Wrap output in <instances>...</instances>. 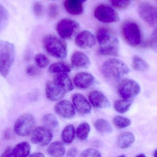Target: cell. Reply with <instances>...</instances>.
I'll return each mask as SVG.
<instances>
[{
    "label": "cell",
    "instance_id": "43",
    "mask_svg": "<svg viewBox=\"0 0 157 157\" xmlns=\"http://www.w3.org/2000/svg\"><path fill=\"white\" fill-rule=\"evenodd\" d=\"M71 1H74V2H77L83 3V2H85V1H87V0H71Z\"/></svg>",
    "mask_w": 157,
    "mask_h": 157
},
{
    "label": "cell",
    "instance_id": "39",
    "mask_svg": "<svg viewBox=\"0 0 157 157\" xmlns=\"http://www.w3.org/2000/svg\"><path fill=\"white\" fill-rule=\"evenodd\" d=\"M150 44L151 46L153 48H156L157 45V32L156 29L154 30V32L151 36V40H150Z\"/></svg>",
    "mask_w": 157,
    "mask_h": 157
},
{
    "label": "cell",
    "instance_id": "21",
    "mask_svg": "<svg viewBox=\"0 0 157 157\" xmlns=\"http://www.w3.org/2000/svg\"><path fill=\"white\" fill-rule=\"evenodd\" d=\"M135 137L130 132H124L119 135L117 144L120 148L127 149L131 147L134 143Z\"/></svg>",
    "mask_w": 157,
    "mask_h": 157
},
{
    "label": "cell",
    "instance_id": "2",
    "mask_svg": "<svg viewBox=\"0 0 157 157\" xmlns=\"http://www.w3.org/2000/svg\"><path fill=\"white\" fill-rule=\"evenodd\" d=\"M130 72L128 66L123 61L117 59L108 60L101 66V73L103 76L111 81H119Z\"/></svg>",
    "mask_w": 157,
    "mask_h": 157
},
{
    "label": "cell",
    "instance_id": "13",
    "mask_svg": "<svg viewBox=\"0 0 157 157\" xmlns=\"http://www.w3.org/2000/svg\"><path fill=\"white\" fill-rule=\"evenodd\" d=\"M75 44L80 48H91L96 45V37L90 31L84 30L77 36Z\"/></svg>",
    "mask_w": 157,
    "mask_h": 157
},
{
    "label": "cell",
    "instance_id": "20",
    "mask_svg": "<svg viewBox=\"0 0 157 157\" xmlns=\"http://www.w3.org/2000/svg\"><path fill=\"white\" fill-rule=\"evenodd\" d=\"M53 81L62 89L66 93L72 91L73 90L74 86L73 82L67 74L56 75Z\"/></svg>",
    "mask_w": 157,
    "mask_h": 157
},
{
    "label": "cell",
    "instance_id": "26",
    "mask_svg": "<svg viewBox=\"0 0 157 157\" xmlns=\"http://www.w3.org/2000/svg\"><path fill=\"white\" fill-rule=\"evenodd\" d=\"M132 103V99L117 100L114 102V109L119 113H124L129 110Z\"/></svg>",
    "mask_w": 157,
    "mask_h": 157
},
{
    "label": "cell",
    "instance_id": "32",
    "mask_svg": "<svg viewBox=\"0 0 157 157\" xmlns=\"http://www.w3.org/2000/svg\"><path fill=\"white\" fill-rule=\"evenodd\" d=\"M9 15L7 10L0 5V32L6 27L8 24Z\"/></svg>",
    "mask_w": 157,
    "mask_h": 157
},
{
    "label": "cell",
    "instance_id": "42",
    "mask_svg": "<svg viewBox=\"0 0 157 157\" xmlns=\"http://www.w3.org/2000/svg\"><path fill=\"white\" fill-rule=\"evenodd\" d=\"M12 133H11V131L10 130H7L6 131L5 133V136L6 138L10 137L12 136Z\"/></svg>",
    "mask_w": 157,
    "mask_h": 157
},
{
    "label": "cell",
    "instance_id": "3",
    "mask_svg": "<svg viewBox=\"0 0 157 157\" xmlns=\"http://www.w3.org/2000/svg\"><path fill=\"white\" fill-rule=\"evenodd\" d=\"M43 46L51 56L58 59H64L67 55L66 42L54 35L45 36L43 40Z\"/></svg>",
    "mask_w": 157,
    "mask_h": 157
},
{
    "label": "cell",
    "instance_id": "15",
    "mask_svg": "<svg viewBox=\"0 0 157 157\" xmlns=\"http://www.w3.org/2000/svg\"><path fill=\"white\" fill-rule=\"evenodd\" d=\"M88 99L91 105L96 109H106L111 106L108 99L98 90L91 91L88 95Z\"/></svg>",
    "mask_w": 157,
    "mask_h": 157
},
{
    "label": "cell",
    "instance_id": "18",
    "mask_svg": "<svg viewBox=\"0 0 157 157\" xmlns=\"http://www.w3.org/2000/svg\"><path fill=\"white\" fill-rule=\"evenodd\" d=\"M75 85L78 88L86 89L94 85L95 78L94 76L87 72H80L75 75L74 79Z\"/></svg>",
    "mask_w": 157,
    "mask_h": 157
},
{
    "label": "cell",
    "instance_id": "19",
    "mask_svg": "<svg viewBox=\"0 0 157 157\" xmlns=\"http://www.w3.org/2000/svg\"><path fill=\"white\" fill-rule=\"evenodd\" d=\"M71 63L77 69H87L90 66V61L87 55L81 52H75L71 57Z\"/></svg>",
    "mask_w": 157,
    "mask_h": 157
},
{
    "label": "cell",
    "instance_id": "41",
    "mask_svg": "<svg viewBox=\"0 0 157 157\" xmlns=\"http://www.w3.org/2000/svg\"><path fill=\"white\" fill-rule=\"evenodd\" d=\"M29 157H45L44 155L41 153H36L32 154Z\"/></svg>",
    "mask_w": 157,
    "mask_h": 157
},
{
    "label": "cell",
    "instance_id": "23",
    "mask_svg": "<svg viewBox=\"0 0 157 157\" xmlns=\"http://www.w3.org/2000/svg\"><path fill=\"white\" fill-rule=\"evenodd\" d=\"M49 72L56 74H67L72 71V67L67 63L65 62H58L52 64L49 67Z\"/></svg>",
    "mask_w": 157,
    "mask_h": 157
},
{
    "label": "cell",
    "instance_id": "31",
    "mask_svg": "<svg viewBox=\"0 0 157 157\" xmlns=\"http://www.w3.org/2000/svg\"><path fill=\"white\" fill-rule=\"evenodd\" d=\"M113 123L119 129H124L131 125V120L128 118L121 116H116L113 118Z\"/></svg>",
    "mask_w": 157,
    "mask_h": 157
},
{
    "label": "cell",
    "instance_id": "9",
    "mask_svg": "<svg viewBox=\"0 0 157 157\" xmlns=\"http://www.w3.org/2000/svg\"><path fill=\"white\" fill-rule=\"evenodd\" d=\"M95 16L98 20L102 23H115L120 20L118 13L107 5H101L98 6L95 10Z\"/></svg>",
    "mask_w": 157,
    "mask_h": 157
},
{
    "label": "cell",
    "instance_id": "45",
    "mask_svg": "<svg viewBox=\"0 0 157 157\" xmlns=\"http://www.w3.org/2000/svg\"><path fill=\"white\" fill-rule=\"evenodd\" d=\"M157 150H156H156H155V152H154V157H157Z\"/></svg>",
    "mask_w": 157,
    "mask_h": 157
},
{
    "label": "cell",
    "instance_id": "27",
    "mask_svg": "<svg viewBox=\"0 0 157 157\" xmlns=\"http://www.w3.org/2000/svg\"><path fill=\"white\" fill-rule=\"evenodd\" d=\"M132 64L134 70L137 71H145L149 68L148 63L144 59L138 56H134Z\"/></svg>",
    "mask_w": 157,
    "mask_h": 157
},
{
    "label": "cell",
    "instance_id": "30",
    "mask_svg": "<svg viewBox=\"0 0 157 157\" xmlns=\"http://www.w3.org/2000/svg\"><path fill=\"white\" fill-rule=\"evenodd\" d=\"M90 131V127L89 124L87 123H83L77 129V136L80 140L84 141L87 138Z\"/></svg>",
    "mask_w": 157,
    "mask_h": 157
},
{
    "label": "cell",
    "instance_id": "34",
    "mask_svg": "<svg viewBox=\"0 0 157 157\" xmlns=\"http://www.w3.org/2000/svg\"><path fill=\"white\" fill-rule=\"evenodd\" d=\"M79 157H102L99 151L94 148H88L83 151Z\"/></svg>",
    "mask_w": 157,
    "mask_h": 157
},
{
    "label": "cell",
    "instance_id": "35",
    "mask_svg": "<svg viewBox=\"0 0 157 157\" xmlns=\"http://www.w3.org/2000/svg\"><path fill=\"white\" fill-rule=\"evenodd\" d=\"M26 72L28 75L32 77H37L41 73L39 68L33 65L28 66L26 68Z\"/></svg>",
    "mask_w": 157,
    "mask_h": 157
},
{
    "label": "cell",
    "instance_id": "40",
    "mask_svg": "<svg viewBox=\"0 0 157 157\" xmlns=\"http://www.w3.org/2000/svg\"><path fill=\"white\" fill-rule=\"evenodd\" d=\"M78 151L75 147H73L68 150L67 152V157H76L77 155Z\"/></svg>",
    "mask_w": 157,
    "mask_h": 157
},
{
    "label": "cell",
    "instance_id": "4",
    "mask_svg": "<svg viewBox=\"0 0 157 157\" xmlns=\"http://www.w3.org/2000/svg\"><path fill=\"white\" fill-rule=\"evenodd\" d=\"M15 51L14 45L8 41H0V75H8L14 61Z\"/></svg>",
    "mask_w": 157,
    "mask_h": 157
},
{
    "label": "cell",
    "instance_id": "11",
    "mask_svg": "<svg viewBox=\"0 0 157 157\" xmlns=\"http://www.w3.org/2000/svg\"><path fill=\"white\" fill-rule=\"evenodd\" d=\"M138 13L143 20L149 25L154 26L157 23V9L148 3H143L138 8Z\"/></svg>",
    "mask_w": 157,
    "mask_h": 157
},
{
    "label": "cell",
    "instance_id": "28",
    "mask_svg": "<svg viewBox=\"0 0 157 157\" xmlns=\"http://www.w3.org/2000/svg\"><path fill=\"white\" fill-rule=\"evenodd\" d=\"M94 126L97 131L102 133H110L112 132L110 124L104 119L97 120L94 123Z\"/></svg>",
    "mask_w": 157,
    "mask_h": 157
},
{
    "label": "cell",
    "instance_id": "29",
    "mask_svg": "<svg viewBox=\"0 0 157 157\" xmlns=\"http://www.w3.org/2000/svg\"><path fill=\"white\" fill-rule=\"evenodd\" d=\"M75 136V130L72 124L66 126L63 130L61 134L62 139L66 144H70L73 141Z\"/></svg>",
    "mask_w": 157,
    "mask_h": 157
},
{
    "label": "cell",
    "instance_id": "5",
    "mask_svg": "<svg viewBox=\"0 0 157 157\" xmlns=\"http://www.w3.org/2000/svg\"><path fill=\"white\" fill-rule=\"evenodd\" d=\"M122 34L125 41L131 47H139L142 44V31L135 22L132 21L125 22L123 25Z\"/></svg>",
    "mask_w": 157,
    "mask_h": 157
},
{
    "label": "cell",
    "instance_id": "12",
    "mask_svg": "<svg viewBox=\"0 0 157 157\" xmlns=\"http://www.w3.org/2000/svg\"><path fill=\"white\" fill-rule=\"evenodd\" d=\"M30 151V146L27 142H22L14 147H7L0 157H27Z\"/></svg>",
    "mask_w": 157,
    "mask_h": 157
},
{
    "label": "cell",
    "instance_id": "6",
    "mask_svg": "<svg viewBox=\"0 0 157 157\" xmlns=\"http://www.w3.org/2000/svg\"><path fill=\"white\" fill-rule=\"evenodd\" d=\"M35 124V118L32 114H24L19 117L15 122L14 131L19 136H27L31 134L34 130Z\"/></svg>",
    "mask_w": 157,
    "mask_h": 157
},
{
    "label": "cell",
    "instance_id": "7",
    "mask_svg": "<svg viewBox=\"0 0 157 157\" xmlns=\"http://www.w3.org/2000/svg\"><path fill=\"white\" fill-rule=\"evenodd\" d=\"M118 92L123 99H133L141 91V87L138 82L130 78L123 79L118 87Z\"/></svg>",
    "mask_w": 157,
    "mask_h": 157
},
{
    "label": "cell",
    "instance_id": "44",
    "mask_svg": "<svg viewBox=\"0 0 157 157\" xmlns=\"http://www.w3.org/2000/svg\"><path fill=\"white\" fill-rule=\"evenodd\" d=\"M136 157H147L144 154H140V155H138Z\"/></svg>",
    "mask_w": 157,
    "mask_h": 157
},
{
    "label": "cell",
    "instance_id": "14",
    "mask_svg": "<svg viewBox=\"0 0 157 157\" xmlns=\"http://www.w3.org/2000/svg\"><path fill=\"white\" fill-rule=\"evenodd\" d=\"M45 93L48 100L51 101H56L61 100L65 96L66 92L52 80H49L46 83Z\"/></svg>",
    "mask_w": 157,
    "mask_h": 157
},
{
    "label": "cell",
    "instance_id": "33",
    "mask_svg": "<svg viewBox=\"0 0 157 157\" xmlns=\"http://www.w3.org/2000/svg\"><path fill=\"white\" fill-rule=\"evenodd\" d=\"M35 61L37 66L40 69L46 68L49 63L48 57L42 53H38L36 55Z\"/></svg>",
    "mask_w": 157,
    "mask_h": 157
},
{
    "label": "cell",
    "instance_id": "17",
    "mask_svg": "<svg viewBox=\"0 0 157 157\" xmlns=\"http://www.w3.org/2000/svg\"><path fill=\"white\" fill-rule=\"evenodd\" d=\"M74 107L78 113L82 115H86L90 113L91 107L85 97L81 94L77 93L73 97Z\"/></svg>",
    "mask_w": 157,
    "mask_h": 157
},
{
    "label": "cell",
    "instance_id": "16",
    "mask_svg": "<svg viewBox=\"0 0 157 157\" xmlns=\"http://www.w3.org/2000/svg\"><path fill=\"white\" fill-rule=\"evenodd\" d=\"M54 110L57 114L66 119H71L75 114L73 105L67 100L61 101L58 102L54 106Z\"/></svg>",
    "mask_w": 157,
    "mask_h": 157
},
{
    "label": "cell",
    "instance_id": "10",
    "mask_svg": "<svg viewBox=\"0 0 157 157\" xmlns=\"http://www.w3.org/2000/svg\"><path fill=\"white\" fill-rule=\"evenodd\" d=\"M30 138L33 144L45 146L52 141V132L44 126H39L33 130Z\"/></svg>",
    "mask_w": 157,
    "mask_h": 157
},
{
    "label": "cell",
    "instance_id": "37",
    "mask_svg": "<svg viewBox=\"0 0 157 157\" xmlns=\"http://www.w3.org/2000/svg\"><path fill=\"white\" fill-rule=\"evenodd\" d=\"M48 13L50 18L52 19L56 18L59 13V7L56 4H52L49 6Z\"/></svg>",
    "mask_w": 157,
    "mask_h": 157
},
{
    "label": "cell",
    "instance_id": "8",
    "mask_svg": "<svg viewBox=\"0 0 157 157\" xmlns=\"http://www.w3.org/2000/svg\"><path fill=\"white\" fill-rule=\"evenodd\" d=\"M79 29V25L77 21L65 18L58 23L57 30L61 38L63 39H71Z\"/></svg>",
    "mask_w": 157,
    "mask_h": 157
},
{
    "label": "cell",
    "instance_id": "22",
    "mask_svg": "<svg viewBox=\"0 0 157 157\" xmlns=\"http://www.w3.org/2000/svg\"><path fill=\"white\" fill-rule=\"evenodd\" d=\"M48 154L51 157H63L65 149L62 143L54 142L52 143L48 148Z\"/></svg>",
    "mask_w": 157,
    "mask_h": 157
},
{
    "label": "cell",
    "instance_id": "38",
    "mask_svg": "<svg viewBox=\"0 0 157 157\" xmlns=\"http://www.w3.org/2000/svg\"><path fill=\"white\" fill-rule=\"evenodd\" d=\"M33 10L35 15L37 17H40L43 13V5L40 2H35L33 4Z\"/></svg>",
    "mask_w": 157,
    "mask_h": 157
},
{
    "label": "cell",
    "instance_id": "46",
    "mask_svg": "<svg viewBox=\"0 0 157 157\" xmlns=\"http://www.w3.org/2000/svg\"><path fill=\"white\" fill-rule=\"evenodd\" d=\"M118 157H127L125 155H121L120 156Z\"/></svg>",
    "mask_w": 157,
    "mask_h": 157
},
{
    "label": "cell",
    "instance_id": "24",
    "mask_svg": "<svg viewBox=\"0 0 157 157\" xmlns=\"http://www.w3.org/2000/svg\"><path fill=\"white\" fill-rule=\"evenodd\" d=\"M64 6L66 11L73 15H79L84 13L83 3L71 0H65Z\"/></svg>",
    "mask_w": 157,
    "mask_h": 157
},
{
    "label": "cell",
    "instance_id": "25",
    "mask_svg": "<svg viewBox=\"0 0 157 157\" xmlns=\"http://www.w3.org/2000/svg\"><path fill=\"white\" fill-rule=\"evenodd\" d=\"M42 123L44 127L53 132L59 126V122L56 117L51 113L45 114L42 117Z\"/></svg>",
    "mask_w": 157,
    "mask_h": 157
},
{
    "label": "cell",
    "instance_id": "36",
    "mask_svg": "<svg viewBox=\"0 0 157 157\" xmlns=\"http://www.w3.org/2000/svg\"><path fill=\"white\" fill-rule=\"evenodd\" d=\"M113 6L117 8L124 9L129 6L131 0H111Z\"/></svg>",
    "mask_w": 157,
    "mask_h": 157
},
{
    "label": "cell",
    "instance_id": "1",
    "mask_svg": "<svg viewBox=\"0 0 157 157\" xmlns=\"http://www.w3.org/2000/svg\"><path fill=\"white\" fill-rule=\"evenodd\" d=\"M96 39L99 44V53L104 56L118 57L120 42L118 38L107 29H99L97 31Z\"/></svg>",
    "mask_w": 157,
    "mask_h": 157
}]
</instances>
